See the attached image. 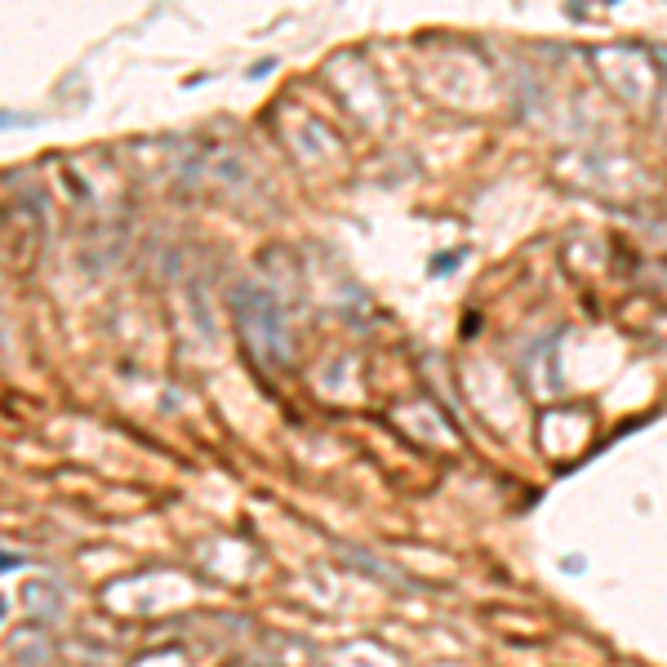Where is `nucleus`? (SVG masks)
I'll use <instances>...</instances> for the list:
<instances>
[{
  "label": "nucleus",
  "mask_w": 667,
  "mask_h": 667,
  "mask_svg": "<svg viewBox=\"0 0 667 667\" xmlns=\"http://www.w3.org/2000/svg\"><path fill=\"white\" fill-rule=\"evenodd\" d=\"M236 320H240V334L249 339V348L271 361V366H285L289 361V334H285V316H280V302L258 289V285H240L236 289Z\"/></svg>",
  "instance_id": "obj_1"
}]
</instances>
